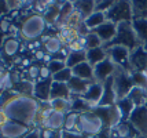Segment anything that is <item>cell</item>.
I'll list each match as a JSON object with an SVG mask.
<instances>
[{
	"label": "cell",
	"instance_id": "cell-37",
	"mask_svg": "<svg viewBox=\"0 0 147 138\" xmlns=\"http://www.w3.org/2000/svg\"><path fill=\"white\" fill-rule=\"evenodd\" d=\"M50 3L48 0H40V1H32V6H30V10L32 13L34 14H40V15H44V13L48 10L50 7Z\"/></svg>",
	"mask_w": 147,
	"mask_h": 138
},
{
	"label": "cell",
	"instance_id": "cell-17",
	"mask_svg": "<svg viewBox=\"0 0 147 138\" xmlns=\"http://www.w3.org/2000/svg\"><path fill=\"white\" fill-rule=\"evenodd\" d=\"M94 33L102 40L103 46H106V44H109L110 41L115 37V33H117V24L111 22V21H106V22L102 24L100 27L96 28L95 31H94Z\"/></svg>",
	"mask_w": 147,
	"mask_h": 138
},
{
	"label": "cell",
	"instance_id": "cell-22",
	"mask_svg": "<svg viewBox=\"0 0 147 138\" xmlns=\"http://www.w3.org/2000/svg\"><path fill=\"white\" fill-rule=\"evenodd\" d=\"M65 119H66V115H65V113L52 111V113L48 116V119L45 120V123L43 127L51 128V130H55V131H62V130H63V126H65Z\"/></svg>",
	"mask_w": 147,
	"mask_h": 138
},
{
	"label": "cell",
	"instance_id": "cell-14",
	"mask_svg": "<svg viewBox=\"0 0 147 138\" xmlns=\"http://www.w3.org/2000/svg\"><path fill=\"white\" fill-rule=\"evenodd\" d=\"M103 95V84L99 82H92L91 86L88 87V90L85 91L84 95H81L80 98H83L88 105L91 106V109H94L99 105L100 99Z\"/></svg>",
	"mask_w": 147,
	"mask_h": 138
},
{
	"label": "cell",
	"instance_id": "cell-28",
	"mask_svg": "<svg viewBox=\"0 0 147 138\" xmlns=\"http://www.w3.org/2000/svg\"><path fill=\"white\" fill-rule=\"evenodd\" d=\"M106 21H107V18H106V14L105 13L94 11L90 17H87V18L84 20V24H85V27L90 29V32H94L96 28L100 27V25L105 24Z\"/></svg>",
	"mask_w": 147,
	"mask_h": 138
},
{
	"label": "cell",
	"instance_id": "cell-30",
	"mask_svg": "<svg viewBox=\"0 0 147 138\" xmlns=\"http://www.w3.org/2000/svg\"><path fill=\"white\" fill-rule=\"evenodd\" d=\"M58 37L62 40V43L65 46H67V44H70L71 41H74V40L80 37V33L77 32V29H74V28L65 27L58 31Z\"/></svg>",
	"mask_w": 147,
	"mask_h": 138
},
{
	"label": "cell",
	"instance_id": "cell-15",
	"mask_svg": "<svg viewBox=\"0 0 147 138\" xmlns=\"http://www.w3.org/2000/svg\"><path fill=\"white\" fill-rule=\"evenodd\" d=\"M65 44L62 40L58 37V35H48V36H43V50L48 55L51 57H57L58 54L62 53L65 48Z\"/></svg>",
	"mask_w": 147,
	"mask_h": 138
},
{
	"label": "cell",
	"instance_id": "cell-45",
	"mask_svg": "<svg viewBox=\"0 0 147 138\" xmlns=\"http://www.w3.org/2000/svg\"><path fill=\"white\" fill-rule=\"evenodd\" d=\"M38 79H43V80H47V79H52V75L50 72V69L47 68V65H43L40 68V77Z\"/></svg>",
	"mask_w": 147,
	"mask_h": 138
},
{
	"label": "cell",
	"instance_id": "cell-25",
	"mask_svg": "<svg viewBox=\"0 0 147 138\" xmlns=\"http://www.w3.org/2000/svg\"><path fill=\"white\" fill-rule=\"evenodd\" d=\"M73 7L77 13L81 15V18L85 20L87 17H90L91 14L95 11V1L94 0H76V1H71Z\"/></svg>",
	"mask_w": 147,
	"mask_h": 138
},
{
	"label": "cell",
	"instance_id": "cell-34",
	"mask_svg": "<svg viewBox=\"0 0 147 138\" xmlns=\"http://www.w3.org/2000/svg\"><path fill=\"white\" fill-rule=\"evenodd\" d=\"M117 106H118V109H120L122 120H128L129 116L132 115V112H134L135 108H136V106L134 105V102L129 98H124V99L117 101Z\"/></svg>",
	"mask_w": 147,
	"mask_h": 138
},
{
	"label": "cell",
	"instance_id": "cell-3",
	"mask_svg": "<svg viewBox=\"0 0 147 138\" xmlns=\"http://www.w3.org/2000/svg\"><path fill=\"white\" fill-rule=\"evenodd\" d=\"M114 46H122L125 48H128L129 51L135 50L136 47L142 46L136 33L134 31V27H132V22H121L117 25V33H115V37L109 44L103 46L105 50H107L110 47Z\"/></svg>",
	"mask_w": 147,
	"mask_h": 138
},
{
	"label": "cell",
	"instance_id": "cell-36",
	"mask_svg": "<svg viewBox=\"0 0 147 138\" xmlns=\"http://www.w3.org/2000/svg\"><path fill=\"white\" fill-rule=\"evenodd\" d=\"M73 77V73H71V69L70 68H65V69H62L61 72L55 73V75H52V80L54 82H58V83H69L70 82V79Z\"/></svg>",
	"mask_w": 147,
	"mask_h": 138
},
{
	"label": "cell",
	"instance_id": "cell-21",
	"mask_svg": "<svg viewBox=\"0 0 147 138\" xmlns=\"http://www.w3.org/2000/svg\"><path fill=\"white\" fill-rule=\"evenodd\" d=\"M71 73H73L74 77L94 82V66L91 65V64H88L87 61L83 62V64H78L74 68H71Z\"/></svg>",
	"mask_w": 147,
	"mask_h": 138
},
{
	"label": "cell",
	"instance_id": "cell-48",
	"mask_svg": "<svg viewBox=\"0 0 147 138\" xmlns=\"http://www.w3.org/2000/svg\"><path fill=\"white\" fill-rule=\"evenodd\" d=\"M7 120H8V118L6 116V113H4V112H3L1 109H0V127H1V126L4 124V123H6Z\"/></svg>",
	"mask_w": 147,
	"mask_h": 138
},
{
	"label": "cell",
	"instance_id": "cell-31",
	"mask_svg": "<svg viewBox=\"0 0 147 138\" xmlns=\"http://www.w3.org/2000/svg\"><path fill=\"white\" fill-rule=\"evenodd\" d=\"M87 61V51H69L67 57L65 59L67 68H74L78 64H83Z\"/></svg>",
	"mask_w": 147,
	"mask_h": 138
},
{
	"label": "cell",
	"instance_id": "cell-5",
	"mask_svg": "<svg viewBox=\"0 0 147 138\" xmlns=\"http://www.w3.org/2000/svg\"><path fill=\"white\" fill-rule=\"evenodd\" d=\"M113 83H114V91L115 95H117V101L127 98L131 90L135 87L131 72L127 69H122L120 66H117L114 75H113Z\"/></svg>",
	"mask_w": 147,
	"mask_h": 138
},
{
	"label": "cell",
	"instance_id": "cell-6",
	"mask_svg": "<svg viewBox=\"0 0 147 138\" xmlns=\"http://www.w3.org/2000/svg\"><path fill=\"white\" fill-rule=\"evenodd\" d=\"M107 21H111L114 24H121V22H132L134 21V13H132V4L131 1L125 0H117L114 1L113 7L106 13Z\"/></svg>",
	"mask_w": 147,
	"mask_h": 138
},
{
	"label": "cell",
	"instance_id": "cell-40",
	"mask_svg": "<svg viewBox=\"0 0 147 138\" xmlns=\"http://www.w3.org/2000/svg\"><path fill=\"white\" fill-rule=\"evenodd\" d=\"M132 75V80H134L135 87H142V88H147V75L140 72H131Z\"/></svg>",
	"mask_w": 147,
	"mask_h": 138
},
{
	"label": "cell",
	"instance_id": "cell-11",
	"mask_svg": "<svg viewBox=\"0 0 147 138\" xmlns=\"http://www.w3.org/2000/svg\"><path fill=\"white\" fill-rule=\"evenodd\" d=\"M131 124L135 127V130L139 133L140 137H146L147 135V106H139L135 108L132 115L128 119Z\"/></svg>",
	"mask_w": 147,
	"mask_h": 138
},
{
	"label": "cell",
	"instance_id": "cell-2",
	"mask_svg": "<svg viewBox=\"0 0 147 138\" xmlns=\"http://www.w3.org/2000/svg\"><path fill=\"white\" fill-rule=\"evenodd\" d=\"M45 29H47V22H45L44 17L40 14L29 13L25 14L19 21L18 33L22 40L30 43V41H36L37 39L43 37Z\"/></svg>",
	"mask_w": 147,
	"mask_h": 138
},
{
	"label": "cell",
	"instance_id": "cell-12",
	"mask_svg": "<svg viewBox=\"0 0 147 138\" xmlns=\"http://www.w3.org/2000/svg\"><path fill=\"white\" fill-rule=\"evenodd\" d=\"M115 69H117V65L107 57L105 61H102L98 65L94 66V80L99 82V83H103V82H106L114 75Z\"/></svg>",
	"mask_w": 147,
	"mask_h": 138
},
{
	"label": "cell",
	"instance_id": "cell-46",
	"mask_svg": "<svg viewBox=\"0 0 147 138\" xmlns=\"http://www.w3.org/2000/svg\"><path fill=\"white\" fill-rule=\"evenodd\" d=\"M8 14H10V10L7 6V1H0V18L4 15H8Z\"/></svg>",
	"mask_w": 147,
	"mask_h": 138
},
{
	"label": "cell",
	"instance_id": "cell-29",
	"mask_svg": "<svg viewBox=\"0 0 147 138\" xmlns=\"http://www.w3.org/2000/svg\"><path fill=\"white\" fill-rule=\"evenodd\" d=\"M107 58V51L103 47H98V48H92V50H87V62L91 64L92 66L98 65L99 62H102Z\"/></svg>",
	"mask_w": 147,
	"mask_h": 138
},
{
	"label": "cell",
	"instance_id": "cell-13",
	"mask_svg": "<svg viewBox=\"0 0 147 138\" xmlns=\"http://www.w3.org/2000/svg\"><path fill=\"white\" fill-rule=\"evenodd\" d=\"M21 40L19 37L15 35H10V36H7L6 40H4V43H3V46L0 47V58L1 59H11L14 57H17L18 53L21 51Z\"/></svg>",
	"mask_w": 147,
	"mask_h": 138
},
{
	"label": "cell",
	"instance_id": "cell-7",
	"mask_svg": "<svg viewBox=\"0 0 147 138\" xmlns=\"http://www.w3.org/2000/svg\"><path fill=\"white\" fill-rule=\"evenodd\" d=\"M92 111L102 119L105 130H113L118 123L122 122V116L120 113V109H118L117 104L110 106H96Z\"/></svg>",
	"mask_w": 147,
	"mask_h": 138
},
{
	"label": "cell",
	"instance_id": "cell-52",
	"mask_svg": "<svg viewBox=\"0 0 147 138\" xmlns=\"http://www.w3.org/2000/svg\"><path fill=\"white\" fill-rule=\"evenodd\" d=\"M146 75H147V72H146Z\"/></svg>",
	"mask_w": 147,
	"mask_h": 138
},
{
	"label": "cell",
	"instance_id": "cell-18",
	"mask_svg": "<svg viewBox=\"0 0 147 138\" xmlns=\"http://www.w3.org/2000/svg\"><path fill=\"white\" fill-rule=\"evenodd\" d=\"M111 135L114 138H136L140 137L139 133L135 130V127L131 124L129 120H122L121 123L115 126L113 130H110Z\"/></svg>",
	"mask_w": 147,
	"mask_h": 138
},
{
	"label": "cell",
	"instance_id": "cell-19",
	"mask_svg": "<svg viewBox=\"0 0 147 138\" xmlns=\"http://www.w3.org/2000/svg\"><path fill=\"white\" fill-rule=\"evenodd\" d=\"M103 95L102 99L99 102L98 106H110L117 104V95L114 91V83H113V76L107 79L106 82H103Z\"/></svg>",
	"mask_w": 147,
	"mask_h": 138
},
{
	"label": "cell",
	"instance_id": "cell-33",
	"mask_svg": "<svg viewBox=\"0 0 147 138\" xmlns=\"http://www.w3.org/2000/svg\"><path fill=\"white\" fill-rule=\"evenodd\" d=\"M131 4H132L134 20H139V18L147 20V0H134L131 1Z\"/></svg>",
	"mask_w": 147,
	"mask_h": 138
},
{
	"label": "cell",
	"instance_id": "cell-8",
	"mask_svg": "<svg viewBox=\"0 0 147 138\" xmlns=\"http://www.w3.org/2000/svg\"><path fill=\"white\" fill-rule=\"evenodd\" d=\"M33 126L22 124L14 120H7L4 124L0 127V137L1 138H25L32 131Z\"/></svg>",
	"mask_w": 147,
	"mask_h": 138
},
{
	"label": "cell",
	"instance_id": "cell-43",
	"mask_svg": "<svg viewBox=\"0 0 147 138\" xmlns=\"http://www.w3.org/2000/svg\"><path fill=\"white\" fill-rule=\"evenodd\" d=\"M40 68L41 66H36V65H32L30 68H28V77L30 79V82H36L38 80L40 77Z\"/></svg>",
	"mask_w": 147,
	"mask_h": 138
},
{
	"label": "cell",
	"instance_id": "cell-26",
	"mask_svg": "<svg viewBox=\"0 0 147 138\" xmlns=\"http://www.w3.org/2000/svg\"><path fill=\"white\" fill-rule=\"evenodd\" d=\"M132 27H134V31L140 41V44L144 48H147V20H144V18L134 20Z\"/></svg>",
	"mask_w": 147,
	"mask_h": 138
},
{
	"label": "cell",
	"instance_id": "cell-4",
	"mask_svg": "<svg viewBox=\"0 0 147 138\" xmlns=\"http://www.w3.org/2000/svg\"><path fill=\"white\" fill-rule=\"evenodd\" d=\"M105 130L102 119L95 112L87 111L78 113V133L88 138H95Z\"/></svg>",
	"mask_w": 147,
	"mask_h": 138
},
{
	"label": "cell",
	"instance_id": "cell-47",
	"mask_svg": "<svg viewBox=\"0 0 147 138\" xmlns=\"http://www.w3.org/2000/svg\"><path fill=\"white\" fill-rule=\"evenodd\" d=\"M25 138H40V128L34 127V128H33L32 131L29 133V134H28Z\"/></svg>",
	"mask_w": 147,
	"mask_h": 138
},
{
	"label": "cell",
	"instance_id": "cell-39",
	"mask_svg": "<svg viewBox=\"0 0 147 138\" xmlns=\"http://www.w3.org/2000/svg\"><path fill=\"white\" fill-rule=\"evenodd\" d=\"M85 39H87V50H92V48H98V47L103 46L102 40L99 39L94 32L88 33V35L85 36Z\"/></svg>",
	"mask_w": 147,
	"mask_h": 138
},
{
	"label": "cell",
	"instance_id": "cell-9",
	"mask_svg": "<svg viewBox=\"0 0 147 138\" xmlns=\"http://www.w3.org/2000/svg\"><path fill=\"white\" fill-rule=\"evenodd\" d=\"M129 65L131 72H147V48L143 46L136 47L129 54Z\"/></svg>",
	"mask_w": 147,
	"mask_h": 138
},
{
	"label": "cell",
	"instance_id": "cell-38",
	"mask_svg": "<svg viewBox=\"0 0 147 138\" xmlns=\"http://www.w3.org/2000/svg\"><path fill=\"white\" fill-rule=\"evenodd\" d=\"M47 68L50 69L51 75H55V73L61 72L62 69L66 68V62L65 59H58V58H52L48 64H47Z\"/></svg>",
	"mask_w": 147,
	"mask_h": 138
},
{
	"label": "cell",
	"instance_id": "cell-10",
	"mask_svg": "<svg viewBox=\"0 0 147 138\" xmlns=\"http://www.w3.org/2000/svg\"><path fill=\"white\" fill-rule=\"evenodd\" d=\"M106 51H107V57L114 62L115 65L131 72V65H129V54H131V51L128 48H125L122 46H114L107 48Z\"/></svg>",
	"mask_w": 147,
	"mask_h": 138
},
{
	"label": "cell",
	"instance_id": "cell-20",
	"mask_svg": "<svg viewBox=\"0 0 147 138\" xmlns=\"http://www.w3.org/2000/svg\"><path fill=\"white\" fill-rule=\"evenodd\" d=\"M91 83L92 82H90V80H83V79H78V77L73 76L70 79V82L67 83L69 90L71 92V97H81V95H84L85 91L88 90V87L91 86Z\"/></svg>",
	"mask_w": 147,
	"mask_h": 138
},
{
	"label": "cell",
	"instance_id": "cell-50",
	"mask_svg": "<svg viewBox=\"0 0 147 138\" xmlns=\"http://www.w3.org/2000/svg\"><path fill=\"white\" fill-rule=\"evenodd\" d=\"M6 35H4V33L1 32V31H0V47L3 46V43H4V40H6Z\"/></svg>",
	"mask_w": 147,
	"mask_h": 138
},
{
	"label": "cell",
	"instance_id": "cell-53",
	"mask_svg": "<svg viewBox=\"0 0 147 138\" xmlns=\"http://www.w3.org/2000/svg\"><path fill=\"white\" fill-rule=\"evenodd\" d=\"M146 106H147V105H146Z\"/></svg>",
	"mask_w": 147,
	"mask_h": 138
},
{
	"label": "cell",
	"instance_id": "cell-42",
	"mask_svg": "<svg viewBox=\"0 0 147 138\" xmlns=\"http://www.w3.org/2000/svg\"><path fill=\"white\" fill-rule=\"evenodd\" d=\"M40 138H61V131H55L47 127L40 128Z\"/></svg>",
	"mask_w": 147,
	"mask_h": 138
},
{
	"label": "cell",
	"instance_id": "cell-1",
	"mask_svg": "<svg viewBox=\"0 0 147 138\" xmlns=\"http://www.w3.org/2000/svg\"><path fill=\"white\" fill-rule=\"evenodd\" d=\"M40 106L41 102L38 99L30 95H21L14 88L0 92V109L6 113L8 120L34 127Z\"/></svg>",
	"mask_w": 147,
	"mask_h": 138
},
{
	"label": "cell",
	"instance_id": "cell-49",
	"mask_svg": "<svg viewBox=\"0 0 147 138\" xmlns=\"http://www.w3.org/2000/svg\"><path fill=\"white\" fill-rule=\"evenodd\" d=\"M45 51H36V58L37 59H44V57H45Z\"/></svg>",
	"mask_w": 147,
	"mask_h": 138
},
{
	"label": "cell",
	"instance_id": "cell-24",
	"mask_svg": "<svg viewBox=\"0 0 147 138\" xmlns=\"http://www.w3.org/2000/svg\"><path fill=\"white\" fill-rule=\"evenodd\" d=\"M57 98L71 99V92H70V90H69V86L66 84V83L52 82L51 92H50V99H57Z\"/></svg>",
	"mask_w": 147,
	"mask_h": 138
},
{
	"label": "cell",
	"instance_id": "cell-27",
	"mask_svg": "<svg viewBox=\"0 0 147 138\" xmlns=\"http://www.w3.org/2000/svg\"><path fill=\"white\" fill-rule=\"evenodd\" d=\"M127 98L131 99L136 108H139V106H146L147 105V88L134 87V88L131 90V92L128 94Z\"/></svg>",
	"mask_w": 147,
	"mask_h": 138
},
{
	"label": "cell",
	"instance_id": "cell-16",
	"mask_svg": "<svg viewBox=\"0 0 147 138\" xmlns=\"http://www.w3.org/2000/svg\"><path fill=\"white\" fill-rule=\"evenodd\" d=\"M52 79H38L34 82V88H33V97L38 99L40 102H50V92H51Z\"/></svg>",
	"mask_w": 147,
	"mask_h": 138
},
{
	"label": "cell",
	"instance_id": "cell-51",
	"mask_svg": "<svg viewBox=\"0 0 147 138\" xmlns=\"http://www.w3.org/2000/svg\"><path fill=\"white\" fill-rule=\"evenodd\" d=\"M144 138H147V135H146V137H144Z\"/></svg>",
	"mask_w": 147,
	"mask_h": 138
},
{
	"label": "cell",
	"instance_id": "cell-41",
	"mask_svg": "<svg viewBox=\"0 0 147 138\" xmlns=\"http://www.w3.org/2000/svg\"><path fill=\"white\" fill-rule=\"evenodd\" d=\"M114 4V0H95V11L107 13Z\"/></svg>",
	"mask_w": 147,
	"mask_h": 138
},
{
	"label": "cell",
	"instance_id": "cell-32",
	"mask_svg": "<svg viewBox=\"0 0 147 138\" xmlns=\"http://www.w3.org/2000/svg\"><path fill=\"white\" fill-rule=\"evenodd\" d=\"M48 104L52 108V111L55 112H61V113H65V115L71 112V99H65V98L50 99Z\"/></svg>",
	"mask_w": 147,
	"mask_h": 138
},
{
	"label": "cell",
	"instance_id": "cell-35",
	"mask_svg": "<svg viewBox=\"0 0 147 138\" xmlns=\"http://www.w3.org/2000/svg\"><path fill=\"white\" fill-rule=\"evenodd\" d=\"M63 130L70 133H78V113L77 112L71 111L66 115Z\"/></svg>",
	"mask_w": 147,
	"mask_h": 138
},
{
	"label": "cell",
	"instance_id": "cell-44",
	"mask_svg": "<svg viewBox=\"0 0 147 138\" xmlns=\"http://www.w3.org/2000/svg\"><path fill=\"white\" fill-rule=\"evenodd\" d=\"M61 138H88V137H85V135L80 134V133H70L62 130L61 131Z\"/></svg>",
	"mask_w": 147,
	"mask_h": 138
},
{
	"label": "cell",
	"instance_id": "cell-23",
	"mask_svg": "<svg viewBox=\"0 0 147 138\" xmlns=\"http://www.w3.org/2000/svg\"><path fill=\"white\" fill-rule=\"evenodd\" d=\"M65 4V1H51L50 3V7L48 10L44 13V20L47 22V25H54L57 24L58 18H59V14H61V10H62V6Z\"/></svg>",
	"mask_w": 147,
	"mask_h": 138
}]
</instances>
